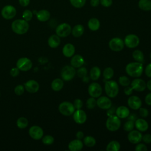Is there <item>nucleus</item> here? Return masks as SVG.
Here are the masks:
<instances>
[{"mask_svg":"<svg viewBox=\"0 0 151 151\" xmlns=\"http://www.w3.org/2000/svg\"><path fill=\"white\" fill-rule=\"evenodd\" d=\"M125 70L130 77L138 78L142 76L143 71V63L137 61L130 63L126 66Z\"/></svg>","mask_w":151,"mask_h":151,"instance_id":"f257e3e1","label":"nucleus"},{"mask_svg":"<svg viewBox=\"0 0 151 151\" xmlns=\"http://www.w3.org/2000/svg\"><path fill=\"white\" fill-rule=\"evenodd\" d=\"M29 27V25L28 21L24 19H15L11 24L12 30L14 32L18 35H22L27 32Z\"/></svg>","mask_w":151,"mask_h":151,"instance_id":"f03ea898","label":"nucleus"},{"mask_svg":"<svg viewBox=\"0 0 151 151\" xmlns=\"http://www.w3.org/2000/svg\"><path fill=\"white\" fill-rule=\"evenodd\" d=\"M119 85L114 80H107L104 84V90L107 96L110 98L116 97L119 93Z\"/></svg>","mask_w":151,"mask_h":151,"instance_id":"7ed1b4c3","label":"nucleus"},{"mask_svg":"<svg viewBox=\"0 0 151 151\" xmlns=\"http://www.w3.org/2000/svg\"><path fill=\"white\" fill-rule=\"evenodd\" d=\"M121 126L120 119L116 115H111L109 116L106 122V128L111 132L117 130Z\"/></svg>","mask_w":151,"mask_h":151,"instance_id":"20e7f679","label":"nucleus"},{"mask_svg":"<svg viewBox=\"0 0 151 151\" xmlns=\"http://www.w3.org/2000/svg\"><path fill=\"white\" fill-rule=\"evenodd\" d=\"M58 110L61 114L65 116H69L74 113L75 108L72 103L65 101L59 104Z\"/></svg>","mask_w":151,"mask_h":151,"instance_id":"39448f33","label":"nucleus"},{"mask_svg":"<svg viewBox=\"0 0 151 151\" xmlns=\"http://www.w3.org/2000/svg\"><path fill=\"white\" fill-rule=\"evenodd\" d=\"M76 73V71L74 67L71 65H65L61 70V76L63 80L68 81L74 77Z\"/></svg>","mask_w":151,"mask_h":151,"instance_id":"423d86ee","label":"nucleus"},{"mask_svg":"<svg viewBox=\"0 0 151 151\" xmlns=\"http://www.w3.org/2000/svg\"><path fill=\"white\" fill-rule=\"evenodd\" d=\"M71 27L70 25L64 22L59 24L55 28V33L60 37H66L71 32Z\"/></svg>","mask_w":151,"mask_h":151,"instance_id":"0eeeda50","label":"nucleus"},{"mask_svg":"<svg viewBox=\"0 0 151 151\" xmlns=\"http://www.w3.org/2000/svg\"><path fill=\"white\" fill-rule=\"evenodd\" d=\"M2 17L5 19H11L17 14V9L13 5H6L4 6L1 12Z\"/></svg>","mask_w":151,"mask_h":151,"instance_id":"6e6552de","label":"nucleus"},{"mask_svg":"<svg viewBox=\"0 0 151 151\" xmlns=\"http://www.w3.org/2000/svg\"><path fill=\"white\" fill-rule=\"evenodd\" d=\"M109 47L113 51H120L124 47V41L119 37H114L109 41Z\"/></svg>","mask_w":151,"mask_h":151,"instance_id":"1a4fd4ad","label":"nucleus"},{"mask_svg":"<svg viewBox=\"0 0 151 151\" xmlns=\"http://www.w3.org/2000/svg\"><path fill=\"white\" fill-rule=\"evenodd\" d=\"M124 43L127 48H134L139 45L140 39L138 36L135 34H128L124 38Z\"/></svg>","mask_w":151,"mask_h":151,"instance_id":"9d476101","label":"nucleus"},{"mask_svg":"<svg viewBox=\"0 0 151 151\" xmlns=\"http://www.w3.org/2000/svg\"><path fill=\"white\" fill-rule=\"evenodd\" d=\"M16 65L20 71H27L32 68V63L28 58L22 57L17 60Z\"/></svg>","mask_w":151,"mask_h":151,"instance_id":"9b49d317","label":"nucleus"},{"mask_svg":"<svg viewBox=\"0 0 151 151\" xmlns=\"http://www.w3.org/2000/svg\"><path fill=\"white\" fill-rule=\"evenodd\" d=\"M102 87L101 85L96 82L91 83L88 87V93L89 95L94 98H98L102 93Z\"/></svg>","mask_w":151,"mask_h":151,"instance_id":"f8f14e48","label":"nucleus"},{"mask_svg":"<svg viewBox=\"0 0 151 151\" xmlns=\"http://www.w3.org/2000/svg\"><path fill=\"white\" fill-rule=\"evenodd\" d=\"M28 133L32 139L34 140H40L43 137L44 131L41 127L34 125L29 128Z\"/></svg>","mask_w":151,"mask_h":151,"instance_id":"ddd939ff","label":"nucleus"},{"mask_svg":"<svg viewBox=\"0 0 151 151\" xmlns=\"http://www.w3.org/2000/svg\"><path fill=\"white\" fill-rule=\"evenodd\" d=\"M128 140L133 144H137L142 141V134L137 130H132L129 132L127 135Z\"/></svg>","mask_w":151,"mask_h":151,"instance_id":"4468645a","label":"nucleus"},{"mask_svg":"<svg viewBox=\"0 0 151 151\" xmlns=\"http://www.w3.org/2000/svg\"><path fill=\"white\" fill-rule=\"evenodd\" d=\"M111 100L108 97H99L98 99L97 100V106L103 110H108L111 107Z\"/></svg>","mask_w":151,"mask_h":151,"instance_id":"2eb2a0df","label":"nucleus"},{"mask_svg":"<svg viewBox=\"0 0 151 151\" xmlns=\"http://www.w3.org/2000/svg\"><path fill=\"white\" fill-rule=\"evenodd\" d=\"M130 85L133 90L139 92L144 91L146 88V82L143 79L139 78H136L134 79L130 83Z\"/></svg>","mask_w":151,"mask_h":151,"instance_id":"dca6fc26","label":"nucleus"},{"mask_svg":"<svg viewBox=\"0 0 151 151\" xmlns=\"http://www.w3.org/2000/svg\"><path fill=\"white\" fill-rule=\"evenodd\" d=\"M73 114V120L79 124H83L87 120V114L86 112L81 109H77L74 111Z\"/></svg>","mask_w":151,"mask_h":151,"instance_id":"f3484780","label":"nucleus"},{"mask_svg":"<svg viewBox=\"0 0 151 151\" xmlns=\"http://www.w3.org/2000/svg\"><path fill=\"white\" fill-rule=\"evenodd\" d=\"M141 99L136 96H131L127 100L129 107L133 110H138L142 106Z\"/></svg>","mask_w":151,"mask_h":151,"instance_id":"a211bd4d","label":"nucleus"},{"mask_svg":"<svg viewBox=\"0 0 151 151\" xmlns=\"http://www.w3.org/2000/svg\"><path fill=\"white\" fill-rule=\"evenodd\" d=\"M25 90L31 93H35L37 92L40 88L38 83L34 80H29L25 82L24 84Z\"/></svg>","mask_w":151,"mask_h":151,"instance_id":"6ab92c4d","label":"nucleus"},{"mask_svg":"<svg viewBox=\"0 0 151 151\" xmlns=\"http://www.w3.org/2000/svg\"><path fill=\"white\" fill-rule=\"evenodd\" d=\"M71 65L74 68H78L84 64V60L83 56L80 54H76L71 57L70 60Z\"/></svg>","mask_w":151,"mask_h":151,"instance_id":"aec40b11","label":"nucleus"},{"mask_svg":"<svg viewBox=\"0 0 151 151\" xmlns=\"http://www.w3.org/2000/svg\"><path fill=\"white\" fill-rule=\"evenodd\" d=\"M134 126L137 130L140 132H145L149 128V124L145 119L139 118L134 121Z\"/></svg>","mask_w":151,"mask_h":151,"instance_id":"412c9836","label":"nucleus"},{"mask_svg":"<svg viewBox=\"0 0 151 151\" xmlns=\"http://www.w3.org/2000/svg\"><path fill=\"white\" fill-rule=\"evenodd\" d=\"M68 147L71 151H80L83 147V143L81 140L76 139L68 143Z\"/></svg>","mask_w":151,"mask_h":151,"instance_id":"4be33fe9","label":"nucleus"},{"mask_svg":"<svg viewBox=\"0 0 151 151\" xmlns=\"http://www.w3.org/2000/svg\"><path fill=\"white\" fill-rule=\"evenodd\" d=\"M62 52L65 57H71L75 53V47L71 43H67L64 45Z\"/></svg>","mask_w":151,"mask_h":151,"instance_id":"5701e85b","label":"nucleus"},{"mask_svg":"<svg viewBox=\"0 0 151 151\" xmlns=\"http://www.w3.org/2000/svg\"><path fill=\"white\" fill-rule=\"evenodd\" d=\"M116 114L120 119H125L129 116L130 110L127 107L124 106H120L116 109Z\"/></svg>","mask_w":151,"mask_h":151,"instance_id":"b1692460","label":"nucleus"},{"mask_svg":"<svg viewBox=\"0 0 151 151\" xmlns=\"http://www.w3.org/2000/svg\"><path fill=\"white\" fill-rule=\"evenodd\" d=\"M50 12L47 9H41L36 13L37 19L40 22L47 21L50 19Z\"/></svg>","mask_w":151,"mask_h":151,"instance_id":"393cba45","label":"nucleus"},{"mask_svg":"<svg viewBox=\"0 0 151 151\" xmlns=\"http://www.w3.org/2000/svg\"><path fill=\"white\" fill-rule=\"evenodd\" d=\"M60 37L56 35H51L48 39V44L52 48H57L60 44Z\"/></svg>","mask_w":151,"mask_h":151,"instance_id":"a878e982","label":"nucleus"},{"mask_svg":"<svg viewBox=\"0 0 151 151\" xmlns=\"http://www.w3.org/2000/svg\"><path fill=\"white\" fill-rule=\"evenodd\" d=\"M88 28L93 31H96L98 30L100 26V23L99 20L96 18H90L87 23Z\"/></svg>","mask_w":151,"mask_h":151,"instance_id":"bb28decb","label":"nucleus"},{"mask_svg":"<svg viewBox=\"0 0 151 151\" xmlns=\"http://www.w3.org/2000/svg\"><path fill=\"white\" fill-rule=\"evenodd\" d=\"M64 86V81L63 79L57 78L54 79L51 84V87L52 90H53L55 91H60Z\"/></svg>","mask_w":151,"mask_h":151,"instance_id":"cd10ccee","label":"nucleus"},{"mask_svg":"<svg viewBox=\"0 0 151 151\" xmlns=\"http://www.w3.org/2000/svg\"><path fill=\"white\" fill-rule=\"evenodd\" d=\"M84 31V28L81 24H77L71 29V34L73 37L78 38L81 37Z\"/></svg>","mask_w":151,"mask_h":151,"instance_id":"c85d7f7f","label":"nucleus"},{"mask_svg":"<svg viewBox=\"0 0 151 151\" xmlns=\"http://www.w3.org/2000/svg\"><path fill=\"white\" fill-rule=\"evenodd\" d=\"M101 76V70L97 66L92 67L90 71V78L94 81L98 80Z\"/></svg>","mask_w":151,"mask_h":151,"instance_id":"c756f323","label":"nucleus"},{"mask_svg":"<svg viewBox=\"0 0 151 151\" xmlns=\"http://www.w3.org/2000/svg\"><path fill=\"white\" fill-rule=\"evenodd\" d=\"M139 8L143 11H149L151 10V0H139L138 2Z\"/></svg>","mask_w":151,"mask_h":151,"instance_id":"7c9ffc66","label":"nucleus"},{"mask_svg":"<svg viewBox=\"0 0 151 151\" xmlns=\"http://www.w3.org/2000/svg\"><path fill=\"white\" fill-rule=\"evenodd\" d=\"M120 149V144L117 140L110 141L106 146L107 151H118Z\"/></svg>","mask_w":151,"mask_h":151,"instance_id":"2f4dec72","label":"nucleus"},{"mask_svg":"<svg viewBox=\"0 0 151 151\" xmlns=\"http://www.w3.org/2000/svg\"><path fill=\"white\" fill-rule=\"evenodd\" d=\"M132 57L133 59L141 63L144 62V54L143 52L139 50H134L132 53Z\"/></svg>","mask_w":151,"mask_h":151,"instance_id":"473e14b6","label":"nucleus"},{"mask_svg":"<svg viewBox=\"0 0 151 151\" xmlns=\"http://www.w3.org/2000/svg\"><path fill=\"white\" fill-rule=\"evenodd\" d=\"M83 143L86 146L91 147L96 145V140L94 137L91 136H87L83 138Z\"/></svg>","mask_w":151,"mask_h":151,"instance_id":"72a5a7b5","label":"nucleus"},{"mask_svg":"<svg viewBox=\"0 0 151 151\" xmlns=\"http://www.w3.org/2000/svg\"><path fill=\"white\" fill-rule=\"evenodd\" d=\"M114 75V70L111 67H106L103 72V76L105 80H110Z\"/></svg>","mask_w":151,"mask_h":151,"instance_id":"f704fd0d","label":"nucleus"},{"mask_svg":"<svg viewBox=\"0 0 151 151\" xmlns=\"http://www.w3.org/2000/svg\"><path fill=\"white\" fill-rule=\"evenodd\" d=\"M28 124V120L24 117H21L17 120V126L19 129H25Z\"/></svg>","mask_w":151,"mask_h":151,"instance_id":"c9c22d12","label":"nucleus"},{"mask_svg":"<svg viewBox=\"0 0 151 151\" xmlns=\"http://www.w3.org/2000/svg\"><path fill=\"white\" fill-rule=\"evenodd\" d=\"M86 107L88 109H93L97 106V100L94 97H90L86 101Z\"/></svg>","mask_w":151,"mask_h":151,"instance_id":"e433bc0d","label":"nucleus"},{"mask_svg":"<svg viewBox=\"0 0 151 151\" xmlns=\"http://www.w3.org/2000/svg\"><path fill=\"white\" fill-rule=\"evenodd\" d=\"M71 4L76 8H80L84 6L86 0H69Z\"/></svg>","mask_w":151,"mask_h":151,"instance_id":"4c0bfd02","label":"nucleus"},{"mask_svg":"<svg viewBox=\"0 0 151 151\" xmlns=\"http://www.w3.org/2000/svg\"><path fill=\"white\" fill-rule=\"evenodd\" d=\"M134 127V122L131 120H128L123 126V129L126 132H130L133 130Z\"/></svg>","mask_w":151,"mask_h":151,"instance_id":"58836bf2","label":"nucleus"},{"mask_svg":"<svg viewBox=\"0 0 151 151\" xmlns=\"http://www.w3.org/2000/svg\"><path fill=\"white\" fill-rule=\"evenodd\" d=\"M22 17L24 19L28 22L32 19L33 17V13L29 9H25L22 12Z\"/></svg>","mask_w":151,"mask_h":151,"instance_id":"ea45409f","label":"nucleus"},{"mask_svg":"<svg viewBox=\"0 0 151 151\" xmlns=\"http://www.w3.org/2000/svg\"><path fill=\"white\" fill-rule=\"evenodd\" d=\"M119 83L121 86L126 87V86H129L131 82H130V79L127 76H121L119 77Z\"/></svg>","mask_w":151,"mask_h":151,"instance_id":"a19ab883","label":"nucleus"},{"mask_svg":"<svg viewBox=\"0 0 151 151\" xmlns=\"http://www.w3.org/2000/svg\"><path fill=\"white\" fill-rule=\"evenodd\" d=\"M54 142V138L51 135H45L42 137V142L47 145H51Z\"/></svg>","mask_w":151,"mask_h":151,"instance_id":"79ce46f5","label":"nucleus"},{"mask_svg":"<svg viewBox=\"0 0 151 151\" xmlns=\"http://www.w3.org/2000/svg\"><path fill=\"white\" fill-rule=\"evenodd\" d=\"M77 74L78 77H79L80 78H83L84 76H87V70L86 67L81 66V67L78 68V70L77 71Z\"/></svg>","mask_w":151,"mask_h":151,"instance_id":"37998d69","label":"nucleus"},{"mask_svg":"<svg viewBox=\"0 0 151 151\" xmlns=\"http://www.w3.org/2000/svg\"><path fill=\"white\" fill-rule=\"evenodd\" d=\"M25 87L22 84L17 85L14 88V93L17 96H21L24 92Z\"/></svg>","mask_w":151,"mask_h":151,"instance_id":"c03bdc74","label":"nucleus"},{"mask_svg":"<svg viewBox=\"0 0 151 151\" xmlns=\"http://www.w3.org/2000/svg\"><path fill=\"white\" fill-rule=\"evenodd\" d=\"M73 105L74 107L75 108V109L77 110V109H81V107L83 106V101L80 99H76L74 100V102H73Z\"/></svg>","mask_w":151,"mask_h":151,"instance_id":"a18cd8bd","label":"nucleus"},{"mask_svg":"<svg viewBox=\"0 0 151 151\" xmlns=\"http://www.w3.org/2000/svg\"><path fill=\"white\" fill-rule=\"evenodd\" d=\"M134 149H135L136 151H147V147L145 144L139 143L136 145Z\"/></svg>","mask_w":151,"mask_h":151,"instance_id":"49530a36","label":"nucleus"},{"mask_svg":"<svg viewBox=\"0 0 151 151\" xmlns=\"http://www.w3.org/2000/svg\"><path fill=\"white\" fill-rule=\"evenodd\" d=\"M139 114L142 117H146L149 115V111L146 108L140 107L139 108Z\"/></svg>","mask_w":151,"mask_h":151,"instance_id":"de8ad7c7","label":"nucleus"},{"mask_svg":"<svg viewBox=\"0 0 151 151\" xmlns=\"http://www.w3.org/2000/svg\"><path fill=\"white\" fill-rule=\"evenodd\" d=\"M142 140L145 143H151V134H145L142 135Z\"/></svg>","mask_w":151,"mask_h":151,"instance_id":"09e8293b","label":"nucleus"},{"mask_svg":"<svg viewBox=\"0 0 151 151\" xmlns=\"http://www.w3.org/2000/svg\"><path fill=\"white\" fill-rule=\"evenodd\" d=\"M100 3L104 7H109L111 5L113 1L112 0H100Z\"/></svg>","mask_w":151,"mask_h":151,"instance_id":"8fccbe9b","label":"nucleus"},{"mask_svg":"<svg viewBox=\"0 0 151 151\" xmlns=\"http://www.w3.org/2000/svg\"><path fill=\"white\" fill-rule=\"evenodd\" d=\"M145 73L147 77L151 78V63L146 65L145 70Z\"/></svg>","mask_w":151,"mask_h":151,"instance_id":"3c124183","label":"nucleus"},{"mask_svg":"<svg viewBox=\"0 0 151 151\" xmlns=\"http://www.w3.org/2000/svg\"><path fill=\"white\" fill-rule=\"evenodd\" d=\"M19 70L17 68V67H15V68H12L11 70H10V74L12 77H17L19 73Z\"/></svg>","mask_w":151,"mask_h":151,"instance_id":"603ef678","label":"nucleus"},{"mask_svg":"<svg viewBox=\"0 0 151 151\" xmlns=\"http://www.w3.org/2000/svg\"><path fill=\"white\" fill-rule=\"evenodd\" d=\"M133 89L131 86H126L124 89V93L127 96L131 95L133 93Z\"/></svg>","mask_w":151,"mask_h":151,"instance_id":"864d4df0","label":"nucleus"},{"mask_svg":"<svg viewBox=\"0 0 151 151\" xmlns=\"http://www.w3.org/2000/svg\"><path fill=\"white\" fill-rule=\"evenodd\" d=\"M18 2L21 6L23 7H25L29 4L30 0H18Z\"/></svg>","mask_w":151,"mask_h":151,"instance_id":"5fc2aeb1","label":"nucleus"},{"mask_svg":"<svg viewBox=\"0 0 151 151\" xmlns=\"http://www.w3.org/2000/svg\"><path fill=\"white\" fill-rule=\"evenodd\" d=\"M145 101V103H146V104H147L149 106H151V93H148L146 96Z\"/></svg>","mask_w":151,"mask_h":151,"instance_id":"6e6d98bb","label":"nucleus"},{"mask_svg":"<svg viewBox=\"0 0 151 151\" xmlns=\"http://www.w3.org/2000/svg\"><path fill=\"white\" fill-rule=\"evenodd\" d=\"M76 136L77 139L81 140V139L84 138V133H83V132L82 131H78L76 133Z\"/></svg>","mask_w":151,"mask_h":151,"instance_id":"4d7b16f0","label":"nucleus"},{"mask_svg":"<svg viewBox=\"0 0 151 151\" xmlns=\"http://www.w3.org/2000/svg\"><path fill=\"white\" fill-rule=\"evenodd\" d=\"M100 4V0H90V5L93 7L97 6Z\"/></svg>","mask_w":151,"mask_h":151,"instance_id":"13d9d810","label":"nucleus"},{"mask_svg":"<svg viewBox=\"0 0 151 151\" xmlns=\"http://www.w3.org/2000/svg\"><path fill=\"white\" fill-rule=\"evenodd\" d=\"M127 117H129V119L128 120H133V121H135L137 119V117H136V116L135 115V114H129V116Z\"/></svg>","mask_w":151,"mask_h":151,"instance_id":"bf43d9fd","label":"nucleus"},{"mask_svg":"<svg viewBox=\"0 0 151 151\" xmlns=\"http://www.w3.org/2000/svg\"><path fill=\"white\" fill-rule=\"evenodd\" d=\"M109 111L107 112V116H111V115H113V113H114V108H112L111 109V107L110 109H108Z\"/></svg>","mask_w":151,"mask_h":151,"instance_id":"052dcab7","label":"nucleus"},{"mask_svg":"<svg viewBox=\"0 0 151 151\" xmlns=\"http://www.w3.org/2000/svg\"><path fill=\"white\" fill-rule=\"evenodd\" d=\"M90 78L89 77H88L87 76H86L82 78V80H83V81H84L85 83H88L90 81Z\"/></svg>","mask_w":151,"mask_h":151,"instance_id":"680f3d73","label":"nucleus"},{"mask_svg":"<svg viewBox=\"0 0 151 151\" xmlns=\"http://www.w3.org/2000/svg\"><path fill=\"white\" fill-rule=\"evenodd\" d=\"M146 87L148 88L149 90L151 91V80H149L146 83Z\"/></svg>","mask_w":151,"mask_h":151,"instance_id":"e2e57ef3","label":"nucleus"},{"mask_svg":"<svg viewBox=\"0 0 151 151\" xmlns=\"http://www.w3.org/2000/svg\"><path fill=\"white\" fill-rule=\"evenodd\" d=\"M150 59H151V52H150Z\"/></svg>","mask_w":151,"mask_h":151,"instance_id":"0e129e2a","label":"nucleus"},{"mask_svg":"<svg viewBox=\"0 0 151 151\" xmlns=\"http://www.w3.org/2000/svg\"><path fill=\"white\" fill-rule=\"evenodd\" d=\"M0 96H1V93H0Z\"/></svg>","mask_w":151,"mask_h":151,"instance_id":"69168bd1","label":"nucleus"}]
</instances>
